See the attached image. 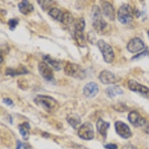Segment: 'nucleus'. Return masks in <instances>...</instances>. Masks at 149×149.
Wrapping results in <instances>:
<instances>
[{"label":"nucleus","mask_w":149,"mask_h":149,"mask_svg":"<svg viewBox=\"0 0 149 149\" xmlns=\"http://www.w3.org/2000/svg\"><path fill=\"white\" fill-rule=\"evenodd\" d=\"M34 102L49 113L54 112L59 107L58 102L52 97L47 95H38L34 99Z\"/></svg>","instance_id":"obj_1"},{"label":"nucleus","mask_w":149,"mask_h":149,"mask_svg":"<svg viewBox=\"0 0 149 149\" xmlns=\"http://www.w3.org/2000/svg\"><path fill=\"white\" fill-rule=\"evenodd\" d=\"M92 19L93 27L98 33L102 32L107 27V22L103 19L102 11L97 5H94L92 9Z\"/></svg>","instance_id":"obj_2"},{"label":"nucleus","mask_w":149,"mask_h":149,"mask_svg":"<svg viewBox=\"0 0 149 149\" xmlns=\"http://www.w3.org/2000/svg\"><path fill=\"white\" fill-rule=\"evenodd\" d=\"M134 10L128 4H124L118 10V19L122 24H129L132 22L134 17Z\"/></svg>","instance_id":"obj_3"},{"label":"nucleus","mask_w":149,"mask_h":149,"mask_svg":"<svg viewBox=\"0 0 149 149\" xmlns=\"http://www.w3.org/2000/svg\"><path fill=\"white\" fill-rule=\"evenodd\" d=\"M64 72L66 74L74 78L84 79L86 77L84 70L80 65L76 63H68L64 67Z\"/></svg>","instance_id":"obj_4"},{"label":"nucleus","mask_w":149,"mask_h":149,"mask_svg":"<svg viewBox=\"0 0 149 149\" xmlns=\"http://www.w3.org/2000/svg\"><path fill=\"white\" fill-rule=\"evenodd\" d=\"M97 45L98 47L100 49L101 52H102V55L104 61L107 63H110L113 62L114 59V52L113 50L112 49L111 46L107 43V42L104 41L103 40H100L97 42Z\"/></svg>","instance_id":"obj_5"},{"label":"nucleus","mask_w":149,"mask_h":149,"mask_svg":"<svg viewBox=\"0 0 149 149\" xmlns=\"http://www.w3.org/2000/svg\"><path fill=\"white\" fill-rule=\"evenodd\" d=\"M78 136L85 140H90L94 138V130L90 122H85L78 129Z\"/></svg>","instance_id":"obj_6"},{"label":"nucleus","mask_w":149,"mask_h":149,"mask_svg":"<svg viewBox=\"0 0 149 149\" xmlns=\"http://www.w3.org/2000/svg\"><path fill=\"white\" fill-rule=\"evenodd\" d=\"M115 128L117 134L124 139H128L132 136V132L127 125L121 121H117L115 123Z\"/></svg>","instance_id":"obj_7"},{"label":"nucleus","mask_w":149,"mask_h":149,"mask_svg":"<svg viewBox=\"0 0 149 149\" xmlns=\"http://www.w3.org/2000/svg\"><path fill=\"white\" fill-rule=\"evenodd\" d=\"M127 85H128V88L130 90L140 93L144 96L149 98V88H148L147 86L138 83L136 81H134V80H130L127 83Z\"/></svg>","instance_id":"obj_8"},{"label":"nucleus","mask_w":149,"mask_h":149,"mask_svg":"<svg viewBox=\"0 0 149 149\" xmlns=\"http://www.w3.org/2000/svg\"><path fill=\"white\" fill-rule=\"evenodd\" d=\"M144 49V42L139 37H135L134 39H131L127 45V49L130 53L139 52Z\"/></svg>","instance_id":"obj_9"},{"label":"nucleus","mask_w":149,"mask_h":149,"mask_svg":"<svg viewBox=\"0 0 149 149\" xmlns=\"http://www.w3.org/2000/svg\"><path fill=\"white\" fill-rule=\"evenodd\" d=\"M99 80L104 84H113L119 81L120 79L111 72L104 70L99 74Z\"/></svg>","instance_id":"obj_10"},{"label":"nucleus","mask_w":149,"mask_h":149,"mask_svg":"<svg viewBox=\"0 0 149 149\" xmlns=\"http://www.w3.org/2000/svg\"><path fill=\"white\" fill-rule=\"evenodd\" d=\"M128 121L130 122L131 125L134 126V127H142L146 124V120L142 118L140 116V114L136 111H131L129 113Z\"/></svg>","instance_id":"obj_11"},{"label":"nucleus","mask_w":149,"mask_h":149,"mask_svg":"<svg viewBox=\"0 0 149 149\" xmlns=\"http://www.w3.org/2000/svg\"><path fill=\"white\" fill-rule=\"evenodd\" d=\"M38 70L40 73L41 76L47 81H52L54 78V74H53L52 68L46 63H44V62L40 63L38 65Z\"/></svg>","instance_id":"obj_12"},{"label":"nucleus","mask_w":149,"mask_h":149,"mask_svg":"<svg viewBox=\"0 0 149 149\" xmlns=\"http://www.w3.org/2000/svg\"><path fill=\"white\" fill-rule=\"evenodd\" d=\"M102 13L108 19L111 21L115 20L116 14L114 8L108 2H104L102 5Z\"/></svg>","instance_id":"obj_13"},{"label":"nucleus","mask_w":149,"mask_h":149,"mask_svg":"<svg viewBox=\"0 0 149 149\" xmlns=\"http://www.w3.org/2000/svg\"><path fill=\"white\" fill-rule=\"evenodd\" d=\"M99 89H98V86L97 84L94 83V82H90L88 83L84 88V94L87 98H93L98 94Z\"/></svg>","instance_id":"obj_14"},{"label":"nucleus","mask_w":149,"mask_h":149,"mask_svg":"<svg viewBox=\"0 0 149 149\" xmlns=\"http://www.w3.org/2000/svg\"><path fill=\"white\" fill-rule=\"evenodd\" d=\"M19 10L24 15H28L30 13L34 11V8L32 4H31L29 1H22L18 5Z\"/></svg>","instance_id":"obj_15"},{"label":"nucleus","mask_w":149,"mask_h":149,"mask_svg":"<svg viewBox=\"0 0 149 149\" xmlns=\"http://www.w3.org/2000/svg\"><path fill=\"white\" fill-rule=\"evenodd\" d=\"M96 127L97 130L99 132V134L102 136H103L104 138L106 137L107 136V130H108V128L110 127V123L107 122H104L102 119H98V122H97Z\"/></svg>","instance_id":"obj_16"},{"label":"nucleus","mask_w":149,"mask_h":149,"mask_svg":"<svg viewBox=\"0 0 149 149\" xmlns=\"http://www.w3.org/2000/svg\"><path fill=\"white\" fill-rule=\"evenodd\" d=\"M106 93L110 98H114L116 95L123 94V90L119 86H112L107 87L106 90Z\"/></svg>","instance_id":"obj_17"},{"label":"nucleus","mask_w":149,"mask_h":149,"mask_svg":"<svg viewBox=\"0 0 149 149\" xmlns=\"http://www.w3.org/2000/svg\"><path fill=\"white\" fill-rule=\"evenodd\" d=\"M19 133L22 135V138L25 140H27L29 138V130H30V125L28 122L22 124L20 125H19Z\"/></svg>","instance_id":"obj_18"},{"label":"nucleus","mask_w":149,"mask_h":149,"mask_svg":"<svg viewBox=\"0 0 149 149\" xmlns=\"http://www.w3.org/2000/svg\"><path fill=\"white\" fill-rule=\"evenodd\" d=\"M66 120L74 128H76L77 126L81 122V119L79 116L77 115V114H70L67 116Z\"/></svg>","instance_id":"obj_19"},{"label":"nucleus","mask_w":149,"mask_h":149,"mask_svg":"<svg viewBox=\"0 0 149 149\" xmlns=\"http://www.w3.org/2000/svg\"><path fill=\"white\" fill-rule=\"evenodd\" d=\"M49 15L51 16L52 18H54L56 20H58L60 22H62V19H63V13L61 11L60 9L56 8H53L50 9L49 12Z\"/></svg>","instance_id":"obj_20"},{"label":"nucleus","mask_w":149,"mask_h":149,"mask_svg":"<svg viewBox=\"0 0 149 149\" xmlns=\"http://www.w3.org/2000/svg\"><path fill=\"white\" fill-rule=\"evenodd\" d=\"M74 39L80 46L81 47L86 46V39H85L83 31H74Z\"/></svg>","instance_id":"obj_21"},{"label":"nucleus","mask_w":149,"mask_h":149,"mask_svg":"<svg viewBox=\"0 0 149 149\" xmlns=\"http://www.w3.org/2000/svg\"><path fill=\"white\" fill-rule=\"evenodd\" d=\"M74 31H84L85 28V22L83 18H78L76 20L74 21Z\"/></svg>","instance_id":"obj_22"},{"label":"nucleus","mask_w":149,"mask_h":149,"mask_svg":"<svg viewBox=\"0 0 149 149\" xmlns=\"http://www.w3.org/2000/svg\"><path fill=\"white\" fill-rule=\"evenodd\" d=\"M43 59H44V61H46V62H47V63H49V64L52 65V66L54 67L55 70H61V65H60V63H58V61H56V60L52 59V58L51 57H49V56H44Z\"/></svg>","instance_id":"obj_23"},{"label":"nucleus","mask_w":149,"mask_h":149,"mask_svg":"<svg viewBox=\"0 0 149 149\" xmlns=\"http://www.w3.org/2000/svg\"><path fill=\"white\" fill-rule=\"evenodd\" d=\"M73 22H74V18H73L71 14L68 13V12L63 13V19H62V22H63V23L66 24V25H70Z\"/></svg>","instance_id":"obj_24"},{"label":"nucleus","mask_w":149,"mask_h":149,"mask_svg":"<svg viewBox=\"0 0 149 149\" xmlns=\"http://www.w3.org/2000/svg\"><path fill=\"white\" fill-rule=\"evenodd\" d=\"M37 2L40 4V5L43 10L49 8L53 4L52 1H37Z\"/></svg>","instance_id":"obj_25"},{"label":"nucleus","mask_w":149,"mask_h":149,"mask_svg":"<svg viewBox=\"0 0 149 149\" xmlns=\"http://www.w3.org/2000/svg\"><path fill=\"white\" fill-rule=\"evenodd\" d=\"M19 23V20L18 19H10L8 20V25H9V28L11 31L14 30L15 28L17 27V26L18 25Z\"/></svg>","instance_id":"obj_26"},{"label":"nucleus","mask_w":149,"mask_h":149,"mask_svg":"<svg viewBox=\"0 0 149 149\" xmlns=\"http://www.w3.org/2000/svg\"><path fill=\"white\" fill-rule=\"evenodd\" d=\"M87 40L90 43H95V41L96 40V37H95V34L93 31H89L88 34H87Z\"/></svg>","instance_id":"obj_27"},{"label":"nucleus","mask_w":149,"mask_h":149,"mask_svg":"<svg viewBox=\"0 0 149 149\" xmlns=\"http://www.w3.org/2000/svg\"><path fill=\"white\" fill-rule=\"evenodd\" d=\"M17 149H31V148L26 144H24L22 142L18 141L17 142Z\"/></svg>","instance_id":"obj_28"},{"label":"nucleus","mask_w":149,"mask_h":149,"mask_svg":"<svg viewBox=\"0 0 149 149\" xmlns=\"http://www.w3.org/2000/svg\"><path fill=\"white\" fill-rule=\"evenodd\" d=\"M2 102H3V103H5V104L8 105V106H13V104H14L13 101H12L10 98H4L3 100H2Z\"/></svg>","instance_id":"obj_29"},{"label":"nucleus","mask_w":149,"mask_h":149,"mask_svg":"<svg viewBox=\"0 0 149 149\" xmlns=\"http://www.w3.org/2000/svg\"><path fill=\"white\" fill-rule=\"evenodd\" d=\"M104 148L107 149H117L118 148L117 146L115 144H107V145H105Z\"/></svg>","instance_id":"obj_30"},{"label":"nucleus","mask_w":149,"mask_h":149,"mask_svg":"<svg viewBox=\"0 0 149 149\" xmlns=\"http://www.w3.org/2000/svg\"><path fill=\"white\" fill-rule=\"evenodd\" d=\"M147 53H148V51H146V52H142V54H138V55H136L135 57H134V58H133L132 59L133 60H134V59H138V58H141V57H142V56H143V55H145V54H147Z\"/></svg>","instance_id":"obj_31"},{"label":"nucleus","mask_w":149,"mask_h":149,"mask_svg":"<svg viewBox=\"0 0 149 149\" xmlns=\"http://www.w3.org/2000/svg\"><path fill=\"white\" fill-rule=\"evenodd\" d=\"M74 149H89V148H87L84 147V146H75Z\"/></svg>","instance_id":"obj_32"},{"label":"nucleus","mask_w":149,"mask_h":149,"mask_svg":"<svg viewBox=\"0 0 149 149\" xmlns=\"http://www.w3.org/2000/svg\"><path fill=\"white\" fill-rule=\"evenodd\" d=\"M2 61H3V57H2V54H1V52H0V63H2Z\"/></svg>","instance_id":"obj_33"},{"label":"nucleus","mask_w":149,"mask_h":149,"mask_svg":"<svg viewBox=\"0 0 149 149\" xmlns=\"http://www.w3.org/2000/svg\"><path fill=\"white\" fill-rule=\"evenodd\" d=\"M148 38H149V30H148Z\"/></svg>","instance_id":"obj_34"}]
</instances>
